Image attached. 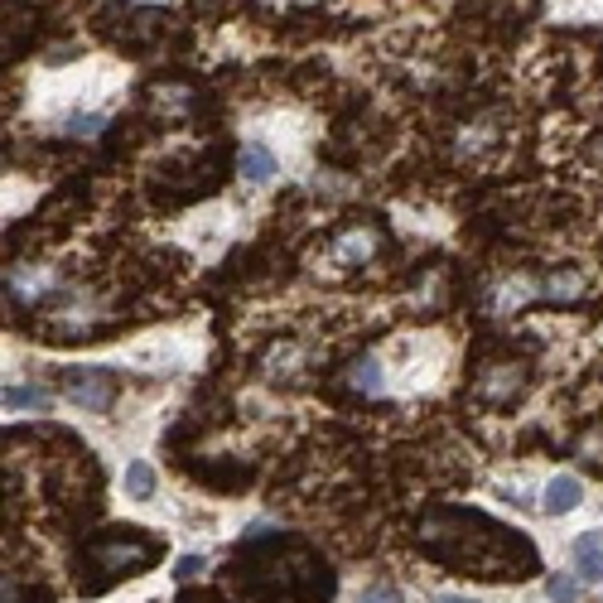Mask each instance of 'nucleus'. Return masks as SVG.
Segmentation results:
<instances>
[{
    "instance_id": "f257e3e1",
    "label": "nucleus",
    "mask_w": 603,
    "mask_h": 603,
    "mask_svg": "<svg viewBox=\"0 0 603 603\" xmlns=\"http://www.w3.org/2000/svg\"><path fill=\"white\" fill-rule=\"evenodd\" d=\"M420 546L435 555L444 570L459 575H493V579H526L536 575V550L517 531H502L493 517L468 512V507H444L420 526Z\"/></svg>"
},
{
    "instance_id": "f03ea898",
    "label": "nucleus",
    "mask_w": 603,
    "mask_h": 603,
    "mask_svg": "<svg viewBox=\"0 0 603 603\" xmlns=\"http://www.w3.org/2000/svg\"><path fill=\"white\" fill-rule=\"evenodd\" d=\"M160 541L155 536H145V531H131V526H121V531H97L92 541L83 546V594H102L111 589L116 579L126 575H145L155 560H160Z\"/></svg>"
},
{
    "instance_id": "7ed1b4c3",
    "label": "nucleus",
    "mask_w": 603,
    "mask_h": 603,
    "mask_svg": "<svg viewBox=\"0 0 603 603\" xmlns=\"http://www.w3.org/2000/svg\"><path fill=\"white\" fill-rule=\"evenodd\" d=\"M521 391H526V372L512 367V362H497V367H488V372L478 377L473 401H478V406H488V411H507Z\"/></svg>"
},
{
    "instance_id": "20e7f679",
    "label": "nucleus",
    "mask_w": 603,
    "mask_h": 603,
    "mask_svg": "<svg viewBox=\"0 0 603 603\" xmlns=\"http://www.w3.org/2000/svg\"><path fill=\"white\" fill-rule=\"evenodd\" d=\"M63 396H68L73 406H87V411H107L111 401H116V382H111L107 372H97V367H92V372L78 367V372L63 377Z\"/></svg>"
},
{
    "instance_id": "39448f33",
    "label": "nucleus",
    "mask_w": 603,
    "mask_h": 603,
    "mask_svg": "<svg viewBox=\"0 0 603 603\" xmlns=\"http://www.w3.org/2000/svg\"><path fill=\"white\" fill-rule=\"evenodd\" d=\"M237 165H242V179H247V184H266V179H275L280 160L271 155V145H266V140H247Z\"/></svg>"
},
{
    "instance_id": "423d86ee",
    "label": "nucleus",
    "mask_w": 603,
    "mask_h": 603,
    "mask_svg": "<svg viewBox=\"0 0 603 603\" xmlns=\"http://www.w3.org/2000/svg\"><path fill=\"white\" fill-rule=\"evenodd\" d=\"M579 502H584V488H579V478H570V473L550 478V483H546V497H541V507H546L550 517H565V512H575Z\"/></svg>"
},
{
    "instance_id": "0eeeda50",
    "label": "nucleus",
    "mask_w": 603,
    "mask_h": 603,
    "mask_svg": "<svg viewBox=\"0 0 603 603\" xmlns=\"http://www.w3.org/2000/svg\"><path fill=\"white\" fill-rule=\"evenodd\" d=\"M575 565L589 584H603V531H589L575 541Z\"/></svg>"
},
{
    "instance_id": "6e6552de",
    "label": "nucleus",
    "mask_w": 603,
    "mask_h": 603,
    "mask_svg": "<svg viewBox=\"0 0 603 603\" xmlns=\"http://www.w3.org/2000/svg\"><path fill=\"white\" fill-rule=\"evenodd\" d=\"M541 290H546L550 300H579L589 290V271H550L541 280Z\"/></svg>"
},
{
    "instance_id": "1a4fd4ad",
    "label": "nucleus",
    "mask_w": 603,
    "mask_h": 603,
    "mask_svg": "<svg viewBox=\"0 0 603 603\" xmlns=\"http://www.w3.org/2000/svg\"><path fill=\"white\" fill-rule=\"evenodd\" d=\"M126 493L136 497V502H145V497L155 493V468L140 464V459L136 464H126Z\"/></svg>"
},
{
    "instance_id": "9d476101",
    "label": "nucleus",
    "mask_w": 603,
    "mask_h": 603,
    "mask_svg": "<svg viewBox=\"0 0 603 603\" xmlns=\"http://www.w3.org/2000/svg\"><path fill=\"white\" fill-rule=\"evenodd\" d=\"M25 406H49V396L34 386H5V411H25Z\"/></svg>"
},
{
    "instance_id": "9b49d317",
    "label": "nucleus",
    "mask_w": 603,
    "mask_h": 603,
    "mask_svg": "<svg viewBox=\"0 0 603 603\" xmlns=\"http://www.w3.org/2000/svg\"><path fill=\"white\" fill-rule=\"evenodd\" d=\"M546 594H550L555 603H575V599H579V584H575L570 575H550V579H546Z\"/></svg>"
},
{
    "instance_id": "f8f14e48",
    "label": "nucleus",
    "mask_w": 603,
    "mask_h": 603,
    "mask_svg": "<svg viewBox=\"0 0 603 603\" xmlns=\"http://www.w3.org/2000/svg\"><path fill=\"white\" fill-rule=\"evenodd\" d=\"M357 603H401V589L396 584H372V589H362Z\"/></svg>"
},
{
    "instance_id": "ddd939ff",
    "label": "nucleus",
    "mask_w": 603,
    "mask_h": 603,
    "mask_svg": "<svg viewBox=\"0 0 603 603\" xmlns=\"http://www.w3.org/2000/svg\"><path fill=\"white\" fill-rule=\"evenodd\" d=\"M174 575L184 579V584H189V579H198V575H203V555H184V560L174 565Z\"/></svg>"
},
{
    "instance_id": "4468645a",
    "label": "nucleus",
    "mask_w": 603,
    "mask_h": 603,
    "mask_svg": "<svg viewBox=\"0 0 603 603\" xmlns=\"http://www.w3.org/2000/svg\"><path fill=\"white\" fill-rule=\"evenodd\" d=\"M435 603H473V599H435Z\"/></svg>"
}]
</instances>
